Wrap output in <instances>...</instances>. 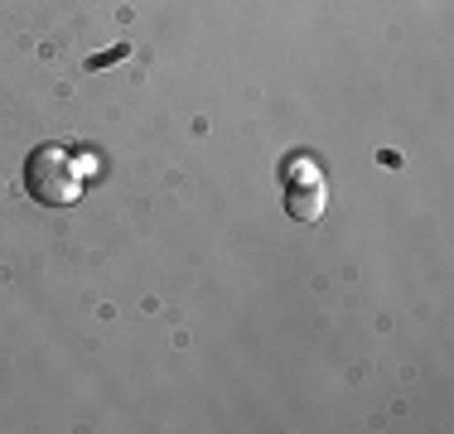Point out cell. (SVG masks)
Returning a JSON list of instances; mask_svg holds the SVG:
<instances>
[{
	"label": "cell",
	"mask_w": 454,
	"mask_h": 434,
	"mask_svg": "<svg viewBox=\"0 0 454 434\" xmlns=\"http://www.w3.org/2000/svg\"><path fill=\"white\" fill-rule=\"evenodd\" d=\"M25 189H29V198L49 203V208H68V203L82 198V169L68 150L39 145L25 159Z\"/></svg>",
	"instance_id": "cell-1"
},
{
	"label": "cell",
	"mask_w": 454,
	"mask_h": 434,
	"mask_svg": "<svg viewBox=\"0 0 454 434\" xmlns=\"http://www.w3.org/2000/svg\"><path fill=\"white\" fill-rule=\"evenodd\" d=\"M324 203H329V193H324V183H319V179L295 183V189L286 193V213L295 217V222H315V217L324 213Z\"/></svg>",
	"instance_id": "cell-2"
}]
</instances>
